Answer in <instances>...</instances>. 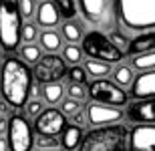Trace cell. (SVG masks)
I'll list each match as a JSON object with an SVG mask.
<instances>
[{
    "mask_svg": "<svg viewBox=\"0 0 155 151\" xmlns=\"http://www.w3.org/2000/svg\"><path fill=\"white\" fill-rule=\"evenodd\" d=\"M0 93L12 109L24 107L32 93V73L24 61L6 57L0 69Z\"/></svg>",
    "mask_w": 155,
    "mask_h": 151,
    "instance_id": "1",
    "label": "cell"
},
{
    "mask_svg": "<svg viewBox=\"0 0 155 151\" xmlns=\"http://www.w3.org/2000/svg\"><path fill=\"white\" fill-rule=\"evenodd\" d=\"M117 18L127 30H155V0H115Z\"/></svg>",
    "mask_w": 155,
    "mask_h": 151,
    "instance_id": "2",
    "label": "cell"
},
{
    "mask_svg": "<svg viewBox=\"0 0 155 151\" xmlns=\"http://www.w3.org/2000/svg\"><path fill=\"white\" fill-rule=\"evenodd\" d=\"M131 131L125 125L97 127L85 135L81 151H129Z\"/></svg>",
    "mask_w": 155,
    "mask_h": 151,
    "instance_id": "3",
    "label": "cell"
},
{
    "mask_svg": "<svg viewBox=\"0 0 155 151\" xmlns=\"http://www.w3.org/2000/svg\"><path fill=\"white\" fill-rule=\"evenodd\" d=\"M20 0H0V44L4 51H16L22 38Z\"/></svg>",
    "mask_w": 155,
    "mask_h": 151,
    "instance_id": "4",
    "label": "cell"
},
{
    "mask_svg": "<svg viewBox=\"0 0 155 151\" xmlns=\"http://www.w3.org/2000/svg\"><path fill=\"white\" fill-rule=\"evenodd\" d=\"M79 10L87 22L99 32L117 30V4L115 0H79Z\"/></svg>",
    "mask_w": 155,
    "mask_h": 151,
    "instance_id": "5",
    "label": "cell"
},
{
    "mask_svg": "<svg viewBox=\"0 0 155 151\" xmlns=\"http://www.w3.org/2000/svg\"><path fill=\"white\" fill-rule=\"evenodd\" d=\"M81 48L93 61H101V63H119V61H123V52L111 42V38L105 32H99V30L87 32L81 41Z\"/></svg>",
    "mask_w": 155,
    "mask_h": 151,
    "instance_id": "6",
    "label": "cell"
},
{
    "mask_svg": "<svg viewBox=\"0 0 155 151\" xmlns=\"http://www.w3.org/2000/svg\"><path fill=\"white\" fill-rule=\"evenodd\" d=\"M89 97L93 99V103L109 105V107H121L129 101L127 93L119 85H115L113 81H105V79H97L89 85Z\"/></svg>",
    "mask_w": 155,
    "mask_h": 151,
    "instance_id": "7",
    "label": "cell"
},
{
    "mask_svg": "<svg viewBox=\"0 0 155 151\" xmlns=\"http://www.w3.org/2000/svg\"><path fill=\"white\" fill-rule=\"evenodd\" d=\"M8 143H10V151H30L35 145L32 139V129L26 117L14 115L8 119Z\"/></svg>",
    "mask_w": 155,
    "mask_h": 151,
    "instance_id": "8",
    "label": "cell"
},
{
    "mask_svg": "<svg viewBox=\"0 0 155 151\" xmlns=\"http://www.w3.org/2000/svg\"><path fill=\"white\" fill-rule=\"evenodd\" d=\"M64 75H67V63L58 54H45L35 64V71H32V77L38 83H45V85L58 83Z\"/></svg>",
    "mask_w": 155,
    "mask_h": 151,
    "instance_id": "9",
    "label": "cell"
},
{
    "mask_svg": "<svg viewBox=\"0 0 155 151\" xmlns=\"http://www.w3.org/2000/svg\"><path fill=\"white\" fill-rule=\"evenodd\" d=\"M67 127V117L58 109H45V113L35 121V131L38 137H57Z\"/></svg>",
    "mask_w": 155,
    "mask_h": 151,
    "instance_id": "10",
    "label": "cell"
},
{
    "mask_svg": "<svg viewBox=\"0 0 155 151\" xmlns=\"http://www.w3.org/2000/svg\"><path fill=\"white\" fill-rule=\"evenodd\" d=\"M87 119L95 127H109V125H117L123 119V111H121V107L91 103L87 109Z\"/></svg>",
    "mask_w": 155,
    "mask_h": 151,
    "instance_id": "11",
    "label": "cell"
},
{
    "mask_svg": "<svg viewBox=\"0 0 155 151\" xmlns=\"http://www.w3.org/2000/svg\"><path fill=\"white\" fill-rule=\"evenodd\" d=\"M125 117L139 125H155V99H143L129 103Z\"/></svg>",
    "mask_w": 155,
    "mask_h": 151,
    "instance_id": "12",
    "label": "cell"
},
{
    "mask_svg": "<svg viewBox=\"0 0 155 151\" xmlns=\"http://www.w3.org/2000/svg\"><path fill=\"white\" fill-rule=\"evenodd\" d=\"M129 151H155V125H137L129 137Z\"/></svg>",
    "mask_w": 155,
    "mask_h": 151,
    "instance_id": "13",
    "label": "cell"
},
{
    "mask_svg": "<svg viewBox=\"0 0 155 151\" xmlns=\"http://www.w3.org/2000/svg\"><path fill=\"white\" fill-rule=\"evenodd\" d=\"M133 99L143 101V99H155V71H145L139 73L133 79V85L129 89Z\"/></svg>",
    "mask_w": 155,
    "mask_h": 151,
    "instance_id": "14",
    "label": "cell"
},
{
    "mask_svg": "<svg viewBox=\"0 0 155 151\" xmlns=\"http://www.w3.org/2000/svg\"><path fill=\"white\" fill-rule=\"evenodd\" d=\"M58 14L57 6L52 0H42L38 6H36V24L38 26H46V28H51V26H57L58 24Z\"/></svg>",
    "mask_w": 155,
    "mask_h": 151,
    "instance_id": "15",
    "label": "cell"
},
{
    "mask_svg": "<svg viewBox=\"0 0 155 151\" xmlns=\"http://www.w3.org/2000/svg\"><path fill=\"white\" fill-rule=\"evenodd\" d=\"M155 51V30L149 32H141L129 42V48H127V54L131 57H139V54H145V52H153Z\"/></svg>",
    "mask_w": 155,
    "mask_h": 151,
    "instance_id": "16",
    "label": "cell"
},
{
    "mask_svg": "<svg viewBox=\"0 0 155 151\" xmlns=\"http://www.w3.org/2000/svg\"><path fill=\"white\" fill-rule=\"evenodd\" d=\"M83 143V129L77 125H67L64 131L61 133V145L64 151H73Z\"/></svg>",
    "mask_w": 155,
    "mask_h": 151,
    "instance_id": "17",
    "label": "cell"
},
{
    "mask_svg": "<svg viewBox=\"0 0 155 151\" xmlns=\"http://www.w3.org/2000/svg\"><path fill=\"white\" fill-rule=\"evenodd\" d=\"M40 47L48 51V54H54L58 48L63 47V36L54 32V30H45V32H40Z\"/></svg>",
    "mask_w": 155,
    "mask_h": 151,
    "instance_id": "18",
    "label": "cell"
},
{
    "mask_svg": "<svg viewBox=\"0 0 155 151\" xmlns=\"http://www.w3.org/2000/svg\"><path fill=\"white\" fill-rule=\"evenodd\" d=\"M85 71H87V75L95 77V81H97V79H105V77L109 75L111 67H109V63H101V61L87 58L85 61Z\"/></svg>",
    "mask_w": 155,
    "mask_h": 151,
    "instance_id": "19",
    "label": "cell"
},
{
    "mask_svg": "<svg viewBox=\"0 0 155 151\" xmlns=\"http://www.w3.org/2000/svg\"><path fill=\"white\" fill-rule=\"evenodd\" d=\"M61 36L67 38L71 44H73V42H79V41H83V28H81L79 22L67 20V22L61 26Z\"/></svg>",
    "mask_w": 155,
    "mask_h": 151,
    "instance_id": "20",
    "label": "cell"
},
{
    "mask_svg": "<svg viewBox=\"0 0 155 151\" xmlns=\"http://www.w3.org/2000/svg\"><path fill=\"white\" fill-rule=\"evenodd\" d=\"M42 97L48 105H57L64 99V89L63 85H58V83H52V85H45L42 87Z\"/></svg>",
    "mask_w": 155,
    "mask_h": 151,
    "instance_id": "21",
    "label": "cell"
},
{
    "mask_svg": "<svg viewBox=\"0 0 155 151\" xmlns=\"http://www.w3.org/2000/svg\"><path fill=\"white\" fill-rule=\"evenodd\" d=\"M131 69L137 71H155V51L153 52H145V54H139V57L131 58Z\"/></svg>",
    "mask_w": 155,
    "mask_h": 151,
    "instance_id": "22",
    "label": "cell"
},
{
    "mask_svg": "<svg viewBox=\"0 0 155 151\" xmlns=\"http://www.w3.org/2000/svg\"><path fill=\"white\" fill-rule=\"evenodd\" d=\"M113 83L119 85V87H127V85H133V69L127 67V64H121L113 71Z\"/></svg>",
    "mask_w": 155,
    "mask_h": 151,
    "instance_id": "23",
    "label": "cell"
},
{
    "mask_svg": "<svg viewBox=\"0 0 155 151\" xmlns=\"http://www.w3.org/2000/svg\"><path fill=\"white\" fill-rule=\"evenodd\" d=\"M81 58H83V48L77 47V44H67L63 48V61L64 63L73 64V67H79Z\"/></svg>",
    "mask_w": 155,
    "mask_h": 151,
    "instance_id": "24",
    "label": "cell"
},
{
    "mask_svg": "<svg viewBox=\"0 0 155 151\" xmlns=\"http://www.w3.org/2000/svg\"><path fill=\"white\" fill-rule=\"evenodd\" d=\"M54 6H57L58 14H63L67 20L77 16V2L75 0H54Z\"/></svg>",
    "mask_w": 155,
    "mask_h": 151,
    "instance_id": "25",
    "label": "cell"
},
{
    "mask_svg": "<svg viewBox=\"0 0 155 151\" xmlns=\"http://www.w3.org/2000/svg\"><path fill=\"white\" fill-rule=\"evenodd\" d=\"M20 57L24 58V63H35L36 64L42 58L40 47H36V44H22L20 47Z\"/></svg>",
    "mask_w": 155,
    "mask_h": 151,
    "instance_id": "26",
    "label": "cell"
},
{
    "mask_svg": "<svg viewBox=\"0 0 155 151\" xmlns=\"http://www.w3.org/2000/svg\"><path fill=\"white\" fill-rule=\"evenodd\" d=\"M61 113H63L64 117H77L81 113V101L71 99V97L63 99L61 101Z\"/></svg>",
    "mask_w": 155,
    "mask_h": 151,
    "instance_id": "27",
    "label": "cell"
},
{
    "mask_svg": "<svg viewBox=\"0 0 155 151\" xmlns=\"http://www.w3.org/2000/svg\"><path fill=\"white\" fill-rule=\"evenodd\" d=\"M36 36H38V26H36V22H24V26H22L24 44H35Z\"/></svg>",
    "mask_w": 155,
    "mask_h": 151,
    "instance_id": "28",
    "label": "cell"
},
{
    "mask_svg": "<svg viewBox=\"0 0 155 151\" xmlns=\"http://www.w3.org/2000/svg\"><path fill=\"white\" fill-rule=\"evenodd\" d=\"M69 75V83H75V85H85L87 83V71L85 67H71L67 71Z\"/></svg>",
    "mask_w": 155,
    "mask_h": 151,
    "instance_id": "29",
    "label": "cell"
},
{
    "mask_svg": "<svg viewBox=\"0 0 155 151\" xmlns=\"http://www.w3.org/2000/svg\"><path fill=\"white\" fill-rule=\"evenodd\" d=\"M67 91H69V97H71V99H77V101H85L87 97H89V89H87L85 85H75V83H69Z\"/></svg>",
    "mask_w": 155,
    "mask_h": 151,
    "instance_id": "30",
    "label": "cell"
},
{
    "mask_svg": "<svg viewBox=\"0 0 155 151\" xmlns=\"http://www.w3.org/2000/svg\"><path fill=\"white\" fill-rule=\"evenodd\" d=\"M109 38H111V42H113V44H115V47L119 48V51L123 52V54H125L127 48H129V42H131V41H127L125 36L121 34V32H117V30H113V32H111Z\"/></svg>",
    "mask_w": 155,
    "mask_h": 151,
    "instance_id": "31",
    "label": "cell"
},
{
    "mask_svg": "<svg viewBox=\"0 0 155 151\" xmlns=\"http://www.w3.org/2000/svg\"><path fill=\"white\" fill-rule=\"evenodd\" d=\"M42 113H45V109H42V103H40L38 99H32V101H28V103H26V115H28V117L38 119Z\"/></svg>",
    "mask_w": 155,
    "mask_h": 151,
    "instance_id": "32",
    "label": "cell"
},
{
    "mask_svg": "<svg viewBox=\"0 0 155 151\" xmlns=\"http://www.w3.org/2000/svg\"><path fill=\"white\" fill-rule=\"evenodd\" d=\"M35 10H36L35 0H20V14H22V18H30L35 14Z\"/></svg>",
    "mask_w": 155,
    "mask_h": 151,
    "instance_id": "33",
    "label": "cell"
},
{
    "mask_svg": "<svg viewBox=\"0 0 155 151\" xmlns=\"http://www.w3.org/2000/svg\"><path fill=\"white\" fill-rule=\"evenodd\" d=\"M61 141H57L54 137H38L36 139V147L38 149H57V145Z\"/></svg>",
    "mask_w": 155,
    "mask_h": 151,
    "instance_id": "34",
    "label": "cell"
},
{
    "mask_svg": "<svg viewBox=\"0 0 155 151\" xmlns=\"http://www.w3.org/2000/svg\"><path fill=\"white\" fill-rule=\"evenodd\" d=\"M0 137H8V119L0 117Z\"/></svg>",
    "mask_w": 155,
    "mask_h": 151,
    "instance_id": "35",
    "label": "cell"
},
{
    "mask_svg": "<svg viewBox=\"0 0 155 151\" xmlns=\"http://www.w3.org/2000/svg\"><path fill=\"white\" fill-rule=\"evenodd\" d=\"M73 119H75L77 127H81V129H83V125H85V115H83V111H81V113H79L77 117H73Z\"/></svg>",
    "mask_w": 155,
    "mask_h": 151,
    "instance_id": "36",
    "label": "cell"
},
{
    "mask_svg": "<svg viewBox=\"0 0 155 151\" xmlns=\"http://www.w3.org/2000/svg\"><path fill=\"white\" fill-rule=\"evenodd\" d=\"M10 111H12V107L2 99V101H0V113H10Z\"/></svg>",
    "mask_w": 155,
    "mask_h": 151,
    "instance_id": "37",
    "label": "cell"
},
{
    "mask_svg": "<svg viewBox=\"0 0 155 151\" xmlns=\"http://www.w3.org/2000/svg\"><path fill=\"white\" fill-rule=\"evenodd\" d=\"M0 151H10V143L4 137H0Z\"/></svg>",
    "mask_w": 155,
    "mask_h": 151,
    "instance_id": "38",
    "label": "cell"
},
{
    "mask_svg": "<svg viewBox=\"0 0 155 151\" xmlns=\"http://www.w3.org/2000/svg\"><path fill=\"white\" fill-rule=\"evenodd\" d=\"M36 151H58V149H36Z\"/></svg>",
    "mask_w": 155,
    "mask_h": 151,
    "instance_id": "39",
    "label": "cell"
}]
</instances>
